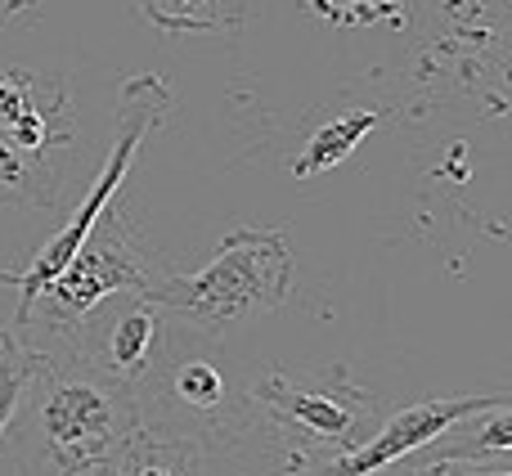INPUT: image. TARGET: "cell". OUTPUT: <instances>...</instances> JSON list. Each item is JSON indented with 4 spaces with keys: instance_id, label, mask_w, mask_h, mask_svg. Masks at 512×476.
<instances>
[{
    "instance_id": "6da1fadb",
    "label": "cell",
    "mask_w": 512,
    "mask_h": 476,
    "mask_svg": "<svg viewBox=\"0 0 512 476\" xmlns=\"http://www.w3.org/2000/svg\"><path fill=\"white\" fill-rule=\"evenodd\" d=\"M36 346V369L5 427L0 459L14 476H77L113 463L140 432L135 391L90 369L59 333L18 328Z\"/></svg>"
},
{
    "instance_id": "7a4b0ae2",
    "label": "cell",
    "mask_w": 512,
    "mask_h": 476,
    "mask_svg": "<svg viewBox=\"0 0 512 476\" xmlns=\"http://www.w3.org/2000/svg\"><path fill=\"white\" fill-rule=\"evenodd\" d=\"M292 256L283 234L234 230L216 243L207 265L189 274H162L149 297L171 319L203 337H225L252 315H270L288 301Z\"/></svg>"
},
{
    "instance_id": "3957f363",
    "label": "cell",
    "mask_w": 512,
    "mask_h": 476,
    "mask_svg": "<svg viewBox=\"0 0 512 476\" xmlns=\"http://www.w3.org/2000/svg\"><path fill=\"white\" fill-rule=\"evenodd\" d=\"M135 405H140V427L176 432L216 450H239L256 414L252 400H239L225 382L216 337L194 333L180 319H171L162 355L153 360L149 378L135 387Z\"/></svg>"
},
{
    "instance_id": "277c9868",
    "label": "cell",
    "mask_w": 512,
    "mask_h": 476,
    "mask_svg": "<svg viewBox=\"0 0 512 476\" xmlns=\"http://www.w3.org/2000/svg\"><path fill=\"white\" fill-rule=\"evenodd\" d=\"M248 400L297 459L355 450L382 427V396L360 387L346 364H333L306 382H292L283 369H270L261 382H252Z\"/></svg>"
},
{
    "instance_id": "5b68a950",
    "label": "cell",
    "mask_w": 512,
    "mask_h": 476,
    "mask_svg": "<svg viewBox=\"0 0 512 476\" xmlns=\"http://www.w3.org/2000/svg\"><path fill=\"white\" fill-rule=\"evenodd\" d=\"M167 113H171V90H167V81H162V77L144 72V77H131V81H126L122 104H117V140H113V153H108L104 171L90 180V189H86V198H81V207L68 216V225H59V230L45 238V247L23 265V270H0V283L18 292L14 319L23 315L27 301H32L36 292H41L45 283H50L54 274H59L63 265L72 261V252L81 247V238L95 230V221L108 212L113 194L126 185V171H131V162H135V153H140L144 135L158 131V126L167 122Z\"/></svg>"
},
{
    "instance_id": "8992f818",
    "label": "cell",
    "mask_w": 512,
    "mask_h": 476,
    "mask_svg": "<svg viewBox=\"0 0 512 476\" xmlns=\"http://www.w3.org/2000/svg\"><path fill=\"white\" fill-rule=\"evenodd\" d=\"M171 274L162 265V256L144 243L122 216H99L95 230L81 238V247L72 252V261L27 301V310L14 319L18 328H68L72 319H81L99 297L108 292H144L149 297L153 283Z\"/></svg>"
},
{
    "instance_id": "52a82bcc",
    "label": "cell",
    "mask_w": 512,
    "mask_h": 476,
    "mask_svg": "<svg viewBox=\"0 0 512 476\" xmlns=\"http://www.w3.org/2000/svg\"><path fill=\"white\" fill-rule=\"evenodd\" d=\"M167 328H171V315L153 297H144V292H108V297H99L81 319L59 328V337L90 369H99L104 378L135 391L149 378L153 360L162 355ZM45 333H50V328H45Z\"/></svg>"
},
{
    "instance_id": "ba28073f",
    "label": "cell",
    "mask_w": 512,
    "mask_h": 476,
    "mask_svg": "<svg viewBox=\"0 0 512 476\" xmlns=\"http://www.w3.org/2000/svg\"><path fill=\"white\" fill-rule=\"evenodd\" d=\"M490 405H512V391H490V396H454V400H423V405H409L400 414L382 418V427L360 441L355 450L342 454H324V459H297L274 476H369L378 472L382 463L400 459V454L418 450V445L436 441L450 423L468 414H481Z\"/></svg>"
},
{
    "instance_id": "9c48e42d",
    "label": "cell",
    "mask_w": 512,
    "mask_h": 476,
    "mask_svg": "<svg viewBox=\"0 0 512 476\" xmlns=\"http://www.w3.org/2000/svg\"><path fill=\"white\" fill-rule=\"evenodd\" d=\"M0 135L27 153L72 149V86L68 77L9 68L0 72Z\"/></svg>"
},
{
    "instance_id": "30bf717a",
    "label": "cell",
    "mask_w": 512,
    "mask_h": 476,
    "mask_svg": "<svg viewBox=\"0 0 512 476\" xmlns=\"http://www.w3.org/2000/svg\"><path fill=\"white\" fill-rule=\"evenodd\" d=\"M113 476H203V445L176 432L140 427L117 450Z\"/></svg>"
},
{
    "instance_id": "8fae6325",
    "label": "cell",
    "mask_w": 512,
    "mask_h": 476,
    "mask_svg": "<svg viewBox=\"0 0 512 476\" xmlns=\"http://www.w3.org/2000/svg\"><path fill=\"white\" fill-rule=\"evenodd\" d=\"M512 405H490L481 414H468L459 423H450L436 441H427V450L441 459H463V463H508L512 454Z\"/></svg>"
},
{
    "instance_id": "7c38bea8",
    "label": "cell",
    "mask_w": 512,
    "mask_h": 476,
    "mask_svg": "<svg viewBox=\"0 0 512 476\" xmlns=\"http://www.w3.org/2000/svg\"><path fill=\"white\" fill-rule=\"evenodd\" d=\"M0 203L5 207H54L59 171L50 153H27L9 135H0Z\"/></svg>"
},
{
    "instance_id": "4fadbf2b",
    "label": "cell",
    "mask_w": 512,
    "mask_h": 476,
    "mask_svg": "<svg viewBox=\"0 0 512 476\" xmlns=\"http://www.w3.org/2000/svg\"><path fill=\"white\" fill-rule=\"evenodd\" d=\"M378 122H382V113H373V108H355V113H342V117H333V122H324L315 135H310L306 153L292 162V176L310 180V176H319V171L346 162L355 153V144H360Z\"/></svg>"
},
{
    "instance_id": "5bb4252c",
    "label": "cell",
    "mask_w": 512,
    "mask_h": 476,
    "mask_svg": "<svg viewBox=\"0 0 512 476\" xmlns=\"http://www.w3.org/2000/svg\"><path fill=\"white\" fill-rule=\"evenodd\" d=\"M140 14L162 32H225L239 27V0H135Z\"/></svg>"
},
{
    "instance_id": "9a60e30c",
    "label": "cell",
    "mask_w": 512,
    "mask_h": 476,
    "mask_svg": "<svg viewBox=\"0 0 512 476\" xmlns=\"http://www.w3.org/2000/svg\"><path fill=\"white\" fill-rule=\"evenodd\" d=\"M32 369H36V346L14 324L0 328V445H5V427L14 418L18 400H23Z\"/></svg>"
},
{
    "instance_id": "2e32d148",
    "label": "cell",
    "mask_w": 512,
    "mask_h": 476,
    "mask_svg": "<svg viewBox=\"0 0 512 476\" xmlns=\"http://www.w3.org/2000/svg\"><path fill=\"white\" fill-rule=\"evenodd\" d=\"M369 476H512L508 463H463V459H441V454H432L427 445H418V450L400 454V459L382 463L378 472Z\"/></svg>"
},
{
    "instance_id": "e0dca14e",
    "label": "cell",
    "mask_w": 512,
    "mask_h": 476,
    "mask_svg": "<svg viewBox=\"0 0 512 476\" xmlns=\"http://www.w3.org/2000/svg\"><path fill=\"white\" fill-rule=\"evenodd\" d=\"M77 476H113V463H99V468H86V472H77Z\"/></svg>"
}]
</instances>
